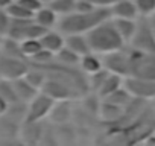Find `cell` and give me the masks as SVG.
I'll return each instance as SVG.
<instances>
[{
    "label": "cell",
    "instance_id": "obj_37",
    "mask_svg": "<svg viewBox=\"0 0 155 146\" xmlns=\"http://www.w3.org/2000/svg\"><path fill=\"white\" fill-rule=\"evenodd\" d=\"M12 2H14V0H0V8H2V9H6Z\"/></svg>",
    "mask_w": 155,
    "mask_h": 146
},
{
    "label": "cell",
    "instance_id": "obj_39",
    "mask_svg": "<svg viewBox=\"0 0 155 146\" xmlns=\"http://www.w3.org/2000/svg\"><path fill=\"white\" fill-rule=\"evenodd\" d=\"M41 2H43V3H44V5H49V3H50V2H53V0H41Z\"/></svg>",
    "mask_w": 155,
    "mask_h": 146
},
{
    "label": "cell",
    "instance_id": "obj_7",
    "mask_svg": "<svg viewBox=\"0 0 155 146\" xmlns=\"http://www.w3.org/2000/svg\"><path fill=\"white\" fill-rule=\"evenodd\" d=\"M53 105H55V101L50 96L44 95L43 91L38 93L28 105V113H26L25 122H41L43 119L50 116Z\"/></svg>",
    "mask_w": 155,
    "mask_h": 146
},
{
    "label": "cell",
    "instance_id": "obj_31",
    "mask_svg": "<svg viewBox=\"0 0 155 146\" xmlns=\"http://www.w3.org/2000/svg\"><path fill=\"white\" fill-rule=\"evenodd\" d=\"M137 11L143 17H150L155 14V0H134Z\"/></svg>",
    "mask_w": 155,
    "mask_h": 146
},
{
    "label": "cell",
    "instance_id": "obj_16",
    "mask_svg": "<svg viewBox=\"0 0 155 146\" xmlns=\"http://www.w3.org/2000/svg\"><path fill=\"white\" fill-rule=\"evenodd\" d=\"M122 85H123L122 76L117 75V73H111V71H110L108 75H107V78L104 79L102 85L99 87L97 95L102 96V98H107V96H110L111 93H114L116 90H119Z\"/></svg>",
    "mask_w": 155,
    "mask_h": 146
},
{
    "label": "cell",
    "instance_id": "obj_9",
    "mask_svg": "<svg viewBox=\"0 0 155 146\" xmlns=\"http://www.w3.org/2000/svg\"><path fill=\"white\" fill-rule=\"evenodd\" d=\"M129 44L132 46V49L155 53V37H153L149 20H143V22L137 23L135 34H134L132 40L129 41Z\"/></svg>",
    "mask_w": 155,
    "mask_h": 146
},
{
    "label": "cell",
    "instance_id": "obj_33",
    "mask_svg": "<svg viewBox=\"0 0 155 146\" xmlns=\"http://www.w3.org/2000/svg\"><path fill=\"white\" fill-rule=\"evenodd\" d=\"M17 2H18V3H21L26 9H29V11H31V12H34V14H35V12H37L43 5H44V3L41 2V0H17Z\"/></svg>",
    "mask_w": 155,
    "mask_h": 146
},
{
    "label": "cell",
    "instance_id": "obj_5",
    "mask_svg": "<svg viewBox=\"0 0 155 146\" xmlns=\"http://www.w3.org/2000/svg\"><path fill=\"white\" fill-rule=\"evenodd\" d=\"M46 31L47 29H44L38 23H35L34 18H26V20H12L11 18L6 37L23 41L26 38H41Z\"/></svg>",
    "mask_w": 155,
    "mask_h": 146
},
{
    "label": "cell",
    "instance_id": "obj_12",
    "mask_svg": "<svg viewBox=\"0 0 155 146\" xmlns=\"http://www.w3.org/2000/svg\"><path fill=\"white\" fill-rule=\"evenodd\" d=\"M40 41H41V44H43L44 49L53 52L55 55L65 46V38L62 37V32H61V31L56 32V31L47 29V31L43 34V37L40 38Z\"/></svg>",
    "mask_w": 155,
    "mask_h": 146
},
{
    "label": "cell",
    "instance_id": "obj_1",
    "mask_svg": "<svg viewBox=\"0 0 155 146\" xmlns=\"http://www.w3.org/2000/svg\"><path fill=\"white\" fill-rule=\"evenodd\" d=\"M111 18V9L110 8H96L88 12H78L73 11L67 15H62V18L58 23V28L62 34H87L93 28H96L99 23Z\"/></svg>",
    "mask_w": 155,
    "mask_h": 146
},
{
    "label": "cell",
    "instance_id": "obj_22",
    "mask_svg": "<svg viewBox=\"0 0 155 146\" xmlns=\"http://www.w3.org/2000/svg\"><path fill=\"white\" fill-rule=\"evenodd\" d=\"M17 134H20L18 123L11 120L6 116H0V137L2 138H12Z\"/></svg>",
    "mask_w": 155,
    "mask_h": 146
},
{
    "label": "cell",
    "instance_id": "obj_14",
    "mask_svg": "<svg viewBox=\"0 0 155 146\" xmlns=\"http://www.w3.org/2000/svg\"><path fill=\"white\" fill-rule=\"evenodd\" d=\"M65 46L74 50L76 53H79L81 56L91 52V47L85 34H68L65 37Z\"/></svg>",
    "mask_w": 155,
    "mask_h": 146
},
{
    "label": "cell",
    "instance_id": "obj_25",
    "mask_svg": "<svg viewBox=\"0 0 155 146\" xmlns=\"http://www.w3.org/2000/svg\"><path fill=\"white\" fill-rule=\"evenodd\" d=\"M20 46H21V52L26 59H31L37 52H40L43 49L40 38H26V40L20 41Z\"/></svg>",
    "mask_w": 155,
    "mask_h": 146
},
{
    "label": "cell",
    "instance_id": "obj_32",
    "mask_svg": "<svg viewBox=\"0 0 155 146\" xmlns=\"http://www.w3.org/2000/svg\"><path fill=\"white\" fill-rule=\"evenodd\" d=\"M9 23H11V18H9L6 9H2V8H0V35H2V37L8 34Z\"/></svg>",
    "mask_w": 155,
    "mask_h": 146
},
{
    "label": "cell",
    "instance_id": "obj_18",
    "mask_svg": "<svg viewBox=\"0 0 155 146\" xmlns=\"http://www.w3.org/2000/svg\"><path fill=\"white\" fill-rule=\"evenodd\" d=\"M119 34L122 35V38L125 40V43H129L135 34V29H137V22L132 20V18H117L114 17L113 18Z\"/></svg>",
    "mask_w": 155,
    "mask_h": 146
},
{
    "label": "cell",
    "instance_id": "obj_8",
    "mask_svg": "<svg viewBox=\"0 0 155 146\" xmlns=\"http://www.w3.org/2000/svg\"><path fill=\"white\" fill-rule=\"evenodd\" d=\"M123 87L135 99H155V79L128 76L123 81Z\"/></svg>",
    "mask_w": 155,
    "mask_h": 146
},
{
    "label": "cell",
    "instance_id": "obj_2",
    "mask_svg": "<svg viewBox=\"0 0 155 146\" xmlns=\"http://www.w3.org/2000/svg\"><path fill=\"white\" fill-rule=\"evenodd\" d=\"M85 35L90 43L91 52H97V53H110L114 50H120L126 44L111 18L99 23Z\"/></svg>",
    "mask_w": 155,
    "mask_h": 146
},
{
    "label": "cell",
    "instance_id": "obj_38",
    "mask_svg": "<svg viewBox=\"0 0 155 146\" xmlns=\"http://www.w3.org/2000/svg\"><path fill=\"white\" fill-rule=\"evenodd\" d=\"M149 22H150V28H152V32H153V37H155V14L149 18Z\"/></svg>",
    "mask_w": 155,
    "mask_h": 146
},
{
    "label": "cell",
    "instance_id": "obj_21",
    "mask_svg": "<svg viewBox=\"0 0 155 146\" xmlns=\"http://www.w3.org/2000/svg\"><path fill=\"white\" fill-rule=\"evenodd\" d=\"M3 55L6 56H12V58H21V59H26L23 52H21V46H20V41L18 40H14L11 37H6L3 38L2 41V49H0Z\"/></svg>",
    "mask_w": 155,
    "mask_h": 146
},
{
    "label": "cell",
    "instance_id": "obj_11",
    "mask_svg": "<svg viewBox=\"0 0 155 146\" xmlns=\"http://www.w3.org/2000/svg\"><path fill=\"white\" fill-rule=\"evenodd\" d=\"M110 9H111V17H117V18H132V20H135L137 15H138V11H137L134 0H117Z\"/></svg>",
    "mask_w": 155,
    "mask_h": 146
},
{
    "label": "cell",
    "instance_id": "obj_17",
    "mask_svg": "<svg viewBox=\"0 0 155 146\" xmlns=\"http://www.w3.org/2000/svg\"><path fill=\"white\" fill-rule=\"evenodd\" d=\"M79 65H81V70L88 76L104 68V62L94 55V52H88V53L82 55L81 61H79Z\"/></svg>",
    "mask_w": 155,
    "mask_h": 146
},
{
    "label": "cell",
    "instance_id": "obj_40",
    "mask_svg": "<svg viewBox=\"0 0 155 146\" xmlns=\"http://www.w3.org/2000/svg\"><path fill=\"white\" fill-rule=\"evenodd\" d=\"M2 41H3V38H2V35H0V49H2Z\"/></svg>",
    "mask_w": 155,
    "mask_h": 146
},
{
    "label": "cell",
    "instance_id": "obj_19",
    "mask_svg": "<svg viewBox=\"0 0 155 146\" xmlns=\"http://www.w3.org/2000/svg\"><path fill=\"white\" fill-rule=\"evenodd\" d=\"M99 110H101V116H102L104 120H107V122H119V119L122 117L125 108H122V107H119V105H116V104H113L110 101H104V104L99 107Z\"/></svg>",
    "mask_w": 155,
    "mask_h": 146
},
{
    "label": "cell",
    "instance_id": "obj_24",
    "mask_svg": "<svg viewBox=\"0 0 155 146\" xmlns=\"http://www.w3.org/2000/svg\"><path fill=\"white\" fill-rule=\"evenodd\" d=\"M132 99H134V98L131 96V93H129L125 87H120L119 90H116L114 93H111L110 96L105 98V101H110V102H113V104H116V105H119V107H122V108H126V107L131 104Z\"/></svg>",
    "mask_w": 155,
    "mask_h": 146
},
{
    "label": "cell",
    "instance_id": "obj_28",
    "mask_svg": "<svg viewBox=\"0 0 155 146\" xmlns=\"http://www.w3.org/2000/svg\"><path fill=\"white\" fill-rule=\"evenodd\" d=\"M70 116V111L67 110V99L65 101H55V105L50 111V117L53 120H58V122H65Z\"/></svg>",
    "mask_w": 155,
    "mask_h": 146
},
{
    "label": "cell",
    "instance_id": "obj_41",
    "mask_svg": "<svg viewBox=\"0 0 155 146\" xmlns=\"http://www.w3.org/2000/svg\"><path fill=\"white\" fill-rule=\"evenodd\" d=\"M0 79H2V78H0Z\"/></svg>",
    "mask_w": 155,
    "mask_h": 146
},
{
    "label": "cell",
    "instance_id": "obj_15",
    "mask_svg": "<svg viewBox=\"0 0 155 146\" xmlns=\"http://www.w3.org/2000/svg\"><path fill=\"white\" fill-rule=\"evenodd\" d=\"M58 14L50 8V6H41L35 14H34V20H35V23H38L40 26H43L44 29H52L55 25H56V20H58V17H56Z\"/></svg>",
    "mask_w": 155,
    "mask_h": 146
},
{
    "label": "cell",
    "instance_id": "obj_13",
    "mask_svg": "<svg viewBox=\"0 0 155 146\" xmlns=\"http://www.w3.org/2000/svg\"><path fill=\"white\" fill-rule=\"evenodd\" d=\"M12 85H14V90H15V95H17L18 101H21V102H31L38 95V88L31 85L25 79V76L12 81Z\"/></svg>",
    "mask_w": 155,
    "mask_h": 146
},
{
    "label": "cell",
    "instance_id": "obj_27",
    "mask_svg": "<svg viewBox=\"0 0 155 146\" xmlns=\"http://www.w3.org/2000/svg\"><path fill=\"white\" fill-rule=\"evenodd\" d=\"M74 3H76V0H53L47 6H50L56 14L67 15L74 11Z\"/></svg>",
    "mask_w": 155,
    "mask_h": 146
},
{
    "label": "cell",
    "instance_id": "obj_26",
    "mask_svg": "<svg viewBox=\"0 0 155 146\" xmlns=\"http://www.w3.org/2000/svg\"><path fill=\"white\" fill-rule=\"evenodd\" d=\"M46 78H47V75H46L43 70H38V68H34V70H32L31 67H29V70L26 71V75H25V79H26L31 85H34L35 88H38V90H41V87H43Z\"/></svg>",
    "mask_w": 155,
    "mask_h": 146
},
{
    "label": "cell",
    "instance_id": "obj_35",
    "mask_svg": "<svg viewBox=\"0 0 155 146\" xmlns=\"http://www.w3.org/2000/svg\"><path fill=\"white\" fill-rule=\"evenodd\" d=\"M96 8H111L117 0H88Z\"/></svg>",
    "mask_w": 155,
    "mask_h": 146
},
{
    "label": "cell",
    "instance_id": "obj_23",
    "mask_svg": "<svg viewBox=\"0 0 155 146\" xmlns=\"http://www.w3.org/2000/svg\"><path fill=\"white\" fill-rule=\"evenodd\" d=\"M6 12L9 15V18L12 20H26V18H34V12H31L29 9H26L21 3H18L17 0L6 8Z\"/></svg>",
    "mask_w": 155,
    "mask_h": 146
},
{
    "label": "cell",
    "instance_id": "obj_4",
    "mask_svg": "<svg viewBox=\"0 0 155 146\" xmlns=\"http://www.w3.org/2000/svg\"><path fill=\"white\" fill-rule=\"evenodd\" d=\"M76 87L74 82L68 81L67 78H55V76H47L43 87H41V91L47 96H50L53 101H65V99H70L71 96H76L78 91H76Z\"/></svg>",
    "mask_w": 155,
    "mask_h": 146
},
{
    "label": "cell",
    "instance_id": "obj_30",
    "mask_svg": "<svg viewBox=\"0 0 155 146\" xmlns=\"http://www.w3.org/2000/svg\"><path fill=\"white\" fill-rule=\"evenodd\" d=\"M53 59H55V53L43 47V49H41L40 52H37L29 61H32V64H35V65H44V67H46V65L50 64Z\"/></svg>",
    "mask_w": 155,
    "mask_h": 146
},
{
    "label": "cell",
    "instance_id": "obj_36",
    "mask_svg": "<svg viewBox=\"0 0 155 146\" xmlns=\"http://www.w3.org/2000/svg\"><path fill=\"white\" fill-rule=\"evenodd\" d=\"M8 107H9V102L6 99H3L0 96V116H5L6 111H8Z\"/></svg>",
    "mask_w": 155,
    "mask_h": 146
},
{
    "label": "cell",
    "instance_id": "obj_3",
    "mask_svg": "<svg viewBox=\"0 0 155 146\" xmlns=\"http://www.w3.org/2000/svg\"><path fill=\"white\" fill-rule=\"evenodd\" d=\"M129 76L155 79V53L131 49V52H129Z\"/></svg>",
    "mask_w": 155,
    "mask_h": 146
},
{
    "label": "cell",
    "instance_id": "obj_10",
    "mask_svg": "<svg viewBox=\"0 0 155 146\" xmlns=\"http://www.w3.org/2000/svg\"><path fill=\"white\" fill-rule=\"evenodd\" d=\"M104 67L108 71L117 73L120 76H129V53L122 52V49L105 53Z\"/></svg>",
    "mask_w": 155,
    "mask_h": 146
},
{
    "label": "cell",
    "instance_id": "obj_6",
    "mask_svg": "<svg viewBox=\"0 0 155 146\" xmlns=\"http://www.w3.org/2000/svg\"><path fill=\"white\" fill-rule=\"evenodd\" d=\"M28 70H29L28 59L12 58L0 53V78L2 79L15 81L18 78H23Z\"/></svg>",
    "mask_w": 155,
    "mask_h": 146
},
{
    "label": "cell",
    "instance_id": "obj_20",
    "mask_svg": "<svg viewBox=\"0 0 155 146\" xmlns=\"http://www.w3.org/2000/svg\"><path fill=\"white\" fill-rule=\"evenodd\" d=\"M56 61L59 64H62L64 67H73V65H78L81 61V55L76 53L74 50H71L70 47L64 46L56 55H55Z\"/></svg>",
    "mask_w": 155,
    "mask_h": 146
},
{
    "label": "cell",
    "instance_id": "obj_34",
    "mask_svg": "<svg viewBox=\"0 0 155 146\" xmlns=\"http://www.w3.org/2000/svg\"><path fill=\"white\" fill-rule=\"evenodd\" d=\"M93 9H96V6L91 2H88V0H76V3H74V11L78 12H88Z\"/></svg>",
    "mask_w": 155,
    "mask_h": 146
},
{
    "label": "cell",
    "instance_id": "obj_29",
    "mask_svg": "<svg viewBox=\"0 0 155 146\" xmlns=\"http://www.w3.org/2000/svg\"><path fill=\"white\" fill-rule=\"evenodd\" d=\"M0 96L3 99H6L9 104H14L18 101L17 95H15V90H14V85H12V81H6V79H0Z\"/></svg>",
    "mask_w": 155,
    "mask_h": 146
}]
</instances>
